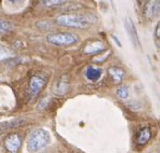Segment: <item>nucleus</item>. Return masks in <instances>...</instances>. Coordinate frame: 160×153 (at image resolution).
I'll use <instances>...</instances> for the list:
<instances>
[{
  "label": "nucleus",
  "mask_w": 160,
  "mask_h": 153,
  "mask_svg": "<svg viewBox=\"0 0 160 153\" xmlns=\"http://www.w3.org/2000/svg\"><path fill=\"white\" fill-rule=\"evenodd\" d=\"M95 18L92 15L87 14H62L56 17V23L61 26L77 29H86L94 23Z\"/></svg>",
  "instance_id": "f257e3e1"
},
{
  "label": "nucleus",
  "mask_w": 160,
  "mask_h": 153,
  "mask_svg": "<svg viewBox=\"0 0 160 153\" xmlns=\"http://www.w3.org/2000/svg\"><path fill=\"white\" fill-rule=\"evenodd\" d=\"M50 134L43 128H37L30 133L26 141L27 150L32 153L39 152L43 150L50 143Z\"/></svg>",
  "instance_id": "f03ea898"
},
{
  "label": "nucleus",
  "mask_w": 160,
  "mask_h": 153,
  "mask_svg": "<svg viewBox=\"0 0 160 153\" xmlns=\"http://www.w3.org/2000/svg\"><path fill=\"white\" fill-rule=\"evenodd\" d=\"M47 41L56 46H70L79 41L78 36L70 32H54L47 36Z\"/></svg>",
  "instance_id": "7ed1b4c3"
},
{
  "label": "nucleus",
  "mask_w": 160,
  "mask_h": 153,
  "mask_svg": "<svg viewBox=\"0 0 160 153\" xmlns=\"http://www.w3.org/2000/svg\"><path fill=\"white\" fill-rule=\"evenodd\" d=\"M48 82V78L44 74H34L29 80V92L32 96H37L40 94V92L44 88Z\"/></svg>",
  "instance_id": "20e7f679"
},
{
  "label": "nucleus",
  "mask_w": 160,
  "mask_h": 153,
  "mask_svg": "<svg viewBox=\"0 0 160 153\" xmlns=\"http://www.w3.org/2000/svg\"><path fill=\"white\" fill-rule=\"evenodd\" d=\"M23 139L20 134H11L4 139V148L10 153H18L22 147Z\"/></svg>",
  "instance_id": "39448f33"
},
{
  "label": "nucleus",
  "mask_w": 160,
  "mask_h": 153,
  "mask_svg": "<svg viewBox=\"0 0 160 153\" xmlns=\"http://www.w3.org/2000/svg\"><path fill=\"white\" fill-rule=\"evenodd\" d=\"M160 14V1H147L144 6V15L148 20H154Z\"/></svg>",
  "instance_id": "423d86ee"
},
{
  "label": "nucleus",
  "mask_w": 160,
  "mask_h": 153,
  "mask_svg": "<svg viewBox=\"0 0 160 153\" xmlns=\"http://www.w3.org/2000/svg\"><path fill=\"white\" fill-rule=\"evenodd\" d=\"M69 88V80L67 76H63L56 81L55 86H54V93L58 95H64L67 93Z\"/></svg>",
  "instance_id": "0eeeda50"
},
{
  "label": "nucleus",
  "mask_w": 160,
  "mask_h": 153,
  "mask_svg": "<svg viewBox=\"0 0 160 153\" xmlns=\"http://www.w3.org/2000/svg\"><path fill=\"white\" fill-rule=\"evenodd\" d=\"M104 50H105V44L102 41L96 40V41H92L87 44L84 46L83 52L86 54H89V55H93V54H98Z\"/></svg>",
  "instance_id": "6e6552de"
},
{
  "label": "nucleus",
  "mask_w": 160,
  "mask_h": 153,
  "mask_svg": "<svg viewBox=\"0 0 160 153\" xmlns=\"http://www.w3.org/2000/svg\"><path fill=\"white\" fill-rule=\"evenodd\" d=\"M108 74H109V76L112 77V81H114L115 83L119 84L123 81V78H124L126 72H124V70L120 67H110L109 69H108Z\"/></svg>",
  "instance_id": "1a4fd4ad"
},
{
  "label": "nucleus",
  "mask_w": 160,
  "mask_h": 153,
  "mask_svg": "<svg viewBox=\"0 0 160 153\" xmlns=\"http://www.w3.org/2000/svg\"><path fill=\"white\" fill-rule=\"evenodd\" d=\"M126 28H127V30H128V34H129V36H130L131 40H132L134 45L140 46V41H138V32H136L135 26H134V24L130 18H127L126 20Z\"/></svg>",
  "instance_id": "9d476101"
},
{
  "label": "nucleus",
  "mask_w": 160,
  "mask_h": 153,
  "mask_svg": "<svg viewBox=\"0 0 160 153\" xmlns=\"http://www.w3.org/2000/svg\"><path fill=\"white\" fill-rule=\"evenodd\" d=\"M102 76V70L94 67H88L86 70V77L90 81H98Z\"/></svg>",
  "instance_id": "9b49d317"
},
{
  "label": "nucleus",
  "mask_w": 160,
  "mask_h": 153,
  "mask_svg": "<svg viewBox=\"0 0 160 153\" xmlns=\"http://www.w3.org/2000/svg\"><path fill=\"white\" fill-rule=\"evenodd\" d=\"M150 136H152V133H150L149 127L143 128L142 131H140V134H138V142L140 143V145H145V143L150 139Z\"/></svg>",
  "instance_id": "f8f14e48"
},
{
  "label": "nucleus",
  "mask_w": 160,
  "mask_h": 153,
  "mask_svg": "<svg viewBox=\"0 0 160 153\" xmlns=\"http://www.w3.org/2000/svg\"><path fill=\"white\" fill-rule=\"evenodd\" d=\"M13 57V53L9 50L3 44H0V60H8V58Z\"/></svg>",
  "instance_id": "ddd939ff"
},
{
  "label": "nucleus",
  "mask_w": 160,
  "mask_h": 153,
  "mask_svg": "<svg viewBox=\"0 0 160 153\" xmlns=\"http://www.w3.org/2000/svg\"><path fill=\"white\" fill-rule=\"evenodd\" d=\"M12 28L13 26L9 21L0 18V34H4V32L10 31V30H12Z\"/></svg>",
  "instance_id": "4468645a"
},
{
  "label": "nucleus",
  "mask_w": 160,
  "mask_h": 153,
  "mask_svg": "<svg viewBox=\"0 0 160 153\" xmlns=\"http://www.w3.org/2000/svg\"><path fill=\"white\" fill-rule=\"evenodd\" d=\"M116 93H117V95H118V97H120L121 99H127V98L129 97V94H130L129 86H127V85L120 86L119 88H117Z\"/></svg>",
  "instance_id": "2eb2a0df"
},
{
  "label": "nucleus",
  "mask_w": 160,
  "mask_h": 153,
  "mask_svg": "<svg viewBox=\"0 0 160 153\" xmlns=\"http://www.w3.org/2000/svg\"><path fill=\"white\" fill-rule=\"evenodd\" d=\"M41 3L44 7H56L65 3V1H61V0H46V1H41Z\"/></svg>",
  "instance_id": "dca6fc26"
},
{
  "label": "nucleus",
  "mask_w": 160,
  "mask_h": 153,
  "mask_svg": "<svg viewBox=\"0 0 160 153\" xmlns=\"http://www.w3.org/2000/svg\"><path fill=\"white\" fill-rule=\"evenodd\" d=\"M128 107L132 110H138V109H141L142 105L138 102H136V100H132L131 103H128Z\"/></svg>",
  "instance_id": "f3484780"
},
{
  "label": "nucleus",
  "mask_w": 160,
  "mask_h": 153,
  "mask_svg": "<svg viewBox=\"0 0 160 153\" xmlns=\"http://www.w3.org/2000/svg\"><path fill=\"white\" fill-rule=\"evenodd\" d=\"M155 35H156V37L160 40V22L158 23V25H157L156 27V31H155Z\"/></svg>",
  "instance_id": "a211bd4d"
}]
</instances>
